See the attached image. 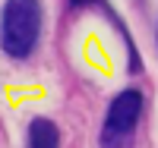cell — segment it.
<instances>
[{
    "mask_svg": "<svg viewBox=\"0 0 158 148\" xmlns=\"http://www.w3.org/2000/svg\"><path fill=\"white\" fill-rule=\"evenodd\" d=\"M44 6L41 0H6L0 10V47L10 60H25L41 41Z\"/></svg>",
    "mask_w": 158,
    "mask_h": 148,
    "instance_id": "1",
    "label": "cell"
},
{
    "mask_svg": "<svg viewBox=\"0 0 158 148\" xmlns=\"http://www.w3.org/2000/svg\"><path fill=\"white\" fill-rule=\"evenodd\" d=\"M142 107H146V98H142L139 88L117 91L111 98V104H108V114H104L98 148H133Z\"/></svg>",
    "mask_w": 158,
    "mask_h": 148,
    "instance_id": "2",
    "label": "cell"
},
{
    "mask_svg": "<svg viewBox=\"0 0 158 148\" xmlns=\"http://www.w3.org/2000/svg\"><path fill=\"white\" fill-rule=\"evenodd\" d=\"M67 3L73 6V10H82V6H98L104 16H108V22L114 25L117 32H120V38H123V44H127V57H130V73H139V54H136V44H133V38H130V32H127V25L117 19V13L111 10V3L108 0H67Z\"/></svg>",
    "mask_w": 158,
    "mask_h": 148,
    "instance_id": "3",
    "label": "cell"
},
{
    "mask_svg": "<svg viewBox=\"0 0 158 148\" xmlns=\"http://www.w3.org/2000/svg\"><path fill=\"white\" fill-rule=\"evenodd\" d=\"M29 148H60V132L54 126V120L35 117L29 123Z\"/></svg>",
    "mask_w": 158,
    "mask_h": 148,
    "instance_id": "4",
    "label": "cell"
},
{
    "mask_svg": "<svg viewBox=\"0 0 158 148\" xmlns=\"http://www.w3.org/2000/svg\"><path fill=\"white\" fill-rule=\"evenodd\" d=\"M155 41H158V29H155Z\"/></svg>",
    "mask_w": 158,
    "mask_h": 148,
    "instance_id": "5",
    "label": "cell"
}]
</instances>
